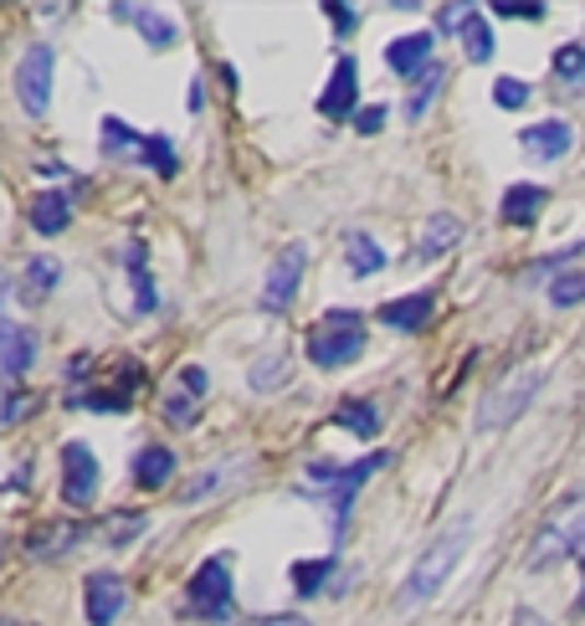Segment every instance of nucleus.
I'll return each mask as SVG.
<instances>
[{
	"mask_svg": "<svg viewBox=\"0 0 585 626\" xmlns=\"http://www.w3.org/2000/svg\"><path fill=\"white\" fill-rule=\"evenodd\" d=\"M288 576H293V591L299 595H318L324 591V576H335V559H299Z\"/></svg>",
	"mask_w": 585,
	"mask_h": 626,
	"instance_id": "obj_26",
	"label": "nucleus"
},
{
	"mask_svg": "<svg viewBox=\"0 0 585 626\" xmlns=\"http://www.w3.org/2000/svg\"><path fill=\"white\" fill-rule=\"evenodd\" d=\"M103 154H108V160H124V165H144V169H154V175H175V169H180L169 139L139 134V129H129L118 114L103 119Z\"/></svg>",
	"mask_w": 585,
	"mask_h": 626,
	"instance_id": "obj_5",
	"label": "nucleus"
},
{
	"mask_svg": "<svg viewBox=\"0 0 585 626\" xmlns=\"http://www.w3.org/2000/svg\"><path fill=\"white\" fill-rule=\"evenodd\" d=\"M360 314L354 308H329L324 323L314 329L308 339V359H314L318 370H339V365H350V359L365 355V329H360Z\"/></svg>",
	"mask_w": 585,
	"mask_h": 626,
	"instance_id": "obj_6",
	"label": "nucleus"
},
{
	"mask_svg": "<svg viewBox=\"0 0 585 626\" xmlns=\"http://www.w3.org/2000/svg\"><path fill=\"white\" fill-rule=\"evenodd\" d=\"M432 293H406V298H390V304H381V314L375 319L385 323V329H396V334H417V329H426L432 323Z\"/></svg>",
	"mask_w": 585,
	"mask_h": 626,
	"instance_id": "obj_13",
	"label": "nucleus"
},
{
	"mask_svg": "<svg viewBox=\"0 0 585 626\" xmlns=\"http://www.w3.org/2000/svg\"><path fill=\"white\" fill-rule=\"evenodd\" d=\"M463 550H468V524H452L447 534H436L426 550L417 555V565L406 570V580H401V591H396V606H426L442 586H447V576L457 570V559H463Z\"/></svg>",
	"mask_w": 585,
	"mask_h": 626,
	"instance_id": "obj_1",
	"label": "nucleus"
},
{
	"mask_svg": "<svg viewBox=\"0 0 585 626\" xmlns=\"http://www.w3.org/2000/svg\"><path fill=\"white\" fill-rule=\"evenodd\" d=\"M324 16H329V21H335V26H339V36H350V32H354V21H360V16H354V11H344V5H335V0H324Z\"/></svg>",
	"mask_w": 585,
	"mask_h": 626,
	"instance_id": "obj_39",
	"label": "nucleus"
},
{
	"mask_svg": "<svg viewBox=\"0 0 585 626\" xmlns=\"http://www.w3.org/2000/svg\"><path fill=\"white\" fill-rule=\"evenodd\" d=\"M335 422L344 426V432H354V437H360V441L381 437V411L370 406V401H344V406L335 411Z\"/></svg>",
	"mask_w": 585,
	"mask_h": 626,
	"instance_id": "obj_25",
	"label": "nucleus"
},
{
	"mask_svg": "<svg viewBox=\"0 0 585 626\" xmlns=\"http://www.w3.org/2000/svg\"><path fill=\"white\" fill-rule=\"evenodd\" d=\"M26 283L47 293L51 283H57V262H51V257H32V262H26Z\"/></svg>",
	"mask_w": 585,
	"mask_h": 626,
	"instance_id": "obj_35",
	"label": "nucleus"
},
{
	"mask_svg": "<svg viewBox=\"0 0 585 626\" xmlns=\"http://www.w3.org/2000/svg\"><path fill=\"white\" fill-rule=\"evenodd\" d=\"M581 550H585V493H570L539 524L535 544H529V570H550L560 559H575Z\"/></svg>",
	"mask_w": 585,
	"mask_h": 626,
	"instance_id": "obj_2",
	"label": "nucleus"
},
{
	"mask_svg": "<svg viewBox=\"0 0 585 626\" xmlns=\"http://www.w3.org/2000/svg\"><path fill=\"white\" fill-rule=\"evenodd\" d=\"M236 626H308L303 616H257V622H236Z\"/></svg>",
	"mask_w": 585,
	"mask_h": 626,
	"instance_id": "obj_40",
	"label": "nucleus"
},
{
	"mask_svg": "<svg viewBox=\"0 0 585 626\" xmlns=\"http://www.w3.org/2000/svg\"><path fill=\"white\" fill-rule=\"evenodd\" d=\"M344 262H350L354 277H375V272L385 268V252H381V241H375V237L350 232V237H344Z\"/></svg>",
	"mask_w": 585,
	"mask_h": 626,
	"instance_id": "obj_23",
	"label": "nucleus"
},
{
	"mask_svg": "<svg viewBox=\"0 0 585 626\" xmlns=\"http://www.w3.org/2000/svg\"><path fill=\"white\" fill-rule=\"evenodd\" d=\"M150 524L144 513H118V519H108V529H103V540L114 544V550H124V544H134L139 540V529Z\"/></svg>",
	"mask_w": 585,
	"mask_h": 626,
	"instance_id": "obj_30",
	"label": "nucleus"
},
{
	"mask_svg": "<svg viewBox=\"0 0 585 626\" xmlns=\"http://www.w3.org/2000/svg\"><path fill=\"white\" fill-rule=\"evenodd\" d=\"M283 375H288V355H262L257 365H251L247 386L251 390H278V386H283Z\"/></svg>",
	"mask_w": 585,
	"mask_h": 626,
	"instance_id": "obj_27",
	"label": "nucleus"
},
{
	"mask_svg": "<svg viewBox=\"0 0 585 626\" xmlns=\"http://www.w3.org/2000/svg\"><path fill=\"white\" fill-rule=\"evenodd\" d=\"M32 226L42 232V237H62L72 226V201L62 196V190H42L32 205Z\"/></svg>",
	"mask_w": 585,
	"mask_h": 626,
	"instance_id": "obj_20",
	"label": "nucleus"
},
{
	"mask_svg": "<svg viewBox=\"0 0 585 626\" xmlns=\"http://www.w3.org/2000/svg\"><path fill=\"white\" fill-rule=\"evenodd\" d=\"M185 616L190 622H211V626H232L236 606H232V555H211L190 576L185 591Z\"/></svg>",
	"mask_w": 585,
	"mask_h": 626,
	"instance_id": "obj_3",
	"label": "nucleus"
},
{
	"mask_svg": "<svg viewBox=\"0 0 585 626\" xmlns=\"http://www.w3.org/2000/svg\"><path fill=\"white\" fill-rule=\"evenodd\" d=\"M175 477V452H165V447H144L134 458V483L139 488H150V493H160Z\"/></svg>",
	"mask_w": 585,
	"mask_h": 626,
	"instance_id": "obj_22",
	"label": "nucleus"
},
{
	"mask_svg": "<svg viewBox=\"0 0 585 626\" xmlns=\"http://www.w3.org/2000/svg\"><path fill=\"white\" fill-rule=\"evenodd\" d=\"M457 241H463V221L452 216V211H436V216L426 221V232H421L417 262H436V257H447Z\"/></svg>",
	"mask_w": 585,
	"mask_h": 626,
	"instance_id": "obj_19",
	"label": "nucleus"
},
{
	"mask_svg": "<svg viewBox=\"0 0 585 626\" xmlns=\"http://www.w3.org/2000/svg\"><path fill=\"white\" fill-rule=\"evenodd\" d=\"M514 626H550V616H539L535 606H518L514 611Z\"/></svg>",
	"mask_w": 585,
	"mask_h": 626,
	"instance_id": "obj_41",
	"label": "nucleus"
},
{
	"mask_svg": "<svg viewBox=\"0 0 585 626\" xmlns=\"http://www.w3.org/2000/svg\"><path fill=\"white\" fill-rule=\"evenodd\" d=\"M463 51H468V62H493V51H499V36H493V21L472 5V16L463 21V32H457Z\"/></svg>",
	"mask_w": 585,
	"mask_h": 626,
	"instance_id": "obj_21",
	"label": "nucleus"
},
{
	"mask_svg": "<svg viewBox=\"0 0 585 626\" xmlns=\"http://www.w3.org/2000/svg\"><path fill=\"white\" fill-rule=\"evenodd\" d=\"M62 498H68V508H93V498H98V458L87 441L62 447Z\"/></svg>",
	"mask_w": 585,
	"mask_h": 626,
	"instance_id": "obj_9",
	"label": "nucleus"
},
{
	"mask_svg": "<svg viewBox=\"0 0 585 626\" xmlns=\"http://www.w3.org/2000/svg\"><path fill=\"white\" fill-rule=\"evenodd\" d=\"M0 344H5L0 370H5V380H11V386H21V375L32 370V359H36L32 329H26V323H16V319H5V323H0Z\"/></svg>",
	"mask_w": 585,
	"mask_h": 626,
	"instance_id": "obj_15",
	"label": "nucleus"
},
{
	"mask_svg": "<svg viewBox=\"0 0 585 626\" xmlns=\"http://www.w3.org/2000/svg\"><path fill=\"white\" fill-rule=\"evenodd\" d=\"M165 416H169L175 426H196V395H185V390L165 395Z\"/></svg>",
	"mask_w": 585,
	"mask_h": 626,
	"instance_id": "obj_34",
	"label": "nucleus"
},
{
	"mask_svg": "<svg viewBox=\"0 0 585 626\" xmlns=\"http://www.w3.org/2000/svg\"><path fill=\"white\" fill-rule=\"evenodd\" d=\"M493 103L514 114V108H524V103H529V83H524V78H499V83H493Z\"/></svg>",
	"mask_w": 585,
	"mask_h": 626,
	"instance_id": "obj_32",
	"label": "nucleus"
},
{
	"mask_svg": "<svg viewBox=\"0 0 585 626\" xmlns=\"http://www.w3.org/2000/svg\"><path fill=\"white\" fill-rule=\"evenodd\" d=\"M303 268H308V247H288L278 262H272L268 272V288H262V308L268 314H283V308H293V298H299V283H303Z\"/></svg>",
	"mask_w": 585,
	"mask_h": 626,
	"instance_id": "obj_10",
	"label": "nucleus"
},
{
	"mask_svg": "<svg viewBox=\"0 0 585 626\" xmlns=\"http://www.w3.org/2000/svg\"><path fill=\"white\" fill-rule=\"evenodd\" d=\"M442 83H447V72L432 62V68L417 78V87L406 93V119H411V123L426 119V114H432V103H436V93H442Z\"/></svg>",
	"mask_w": 585,
	"mask_h": 626,
	"instance_id": "obj_24",
	"label": "nucleus"
},
{
	"mask_svg": "<svg viewBox=\"0 0 585 626\" xmlns=\"http://www.w3.org/2000/svg\"><path fill=\"white\" fill-rule=\"evenodd\" d=\"M550 304H554V308L585 304V272H560V277L550 283Z\"/></svg>",
	"mask_w": 585,
	"mask_h": 626,
	"instance_id": "obj_29",
	"label": "nucleus"
},
{
	"mask_svg": "<svg viewBox=\"0 0 585 626\" xmlns=\"http://www.w3.org/2000/svg\"><path fill=\"white\" fill-rule=\"evenodd\" d=\"M83 411H103V416L129 411V390H93V395H83Z\"/></svg>",
	"mask_w": 585,
	"mask_h": 626,
	"instance_id": "obj_33",
	"label": "nucleus"
},
{
	"mask_svg": "<svg viewBox=\"0 0 585 626\" xmlns=\"http://www.w3.org/2000/svg\"><path fill=\"white\" fill-rule=\"evenodd\" d=\"M554 72H560V83H581L585 78V47L581 42H570V47L554 51Z\"/></svg>",
	"mask_w": 585,
	"mask_h": 626,
	"instance_id": "obj_31",
	"label": "nucleus"
},
{
	"mask_svg": "<svg viewBox=\"0 0 585 626\" xmlns=\"http://www.w3.org/2000/svg\"><path fill=\"white\" fill-rule=\"evenodd\" d=\"M83 601H87V622L93 626H114L129 606V591H124V580L114 570H93L83 580Z\"/></svg>",
	"mask_w": 585,
	"mask_h": 626,
	"instance_id": "obj_11",
	"label": "nucleus"
},
{
	"mask_svg": "<svg viewBox=\"0 0 585 626\" xmlns=\"http://www.w3.org/2000/svg\"><path fill=\"white\" fill-rule=\"evenodd\" d=\"M114 21H134L139 32H144V42H150L154 51H165L180 42V26L165 16V11H139V5H114Z\"/></svg>",
	"mask_w": 585,
	"mask_h": 626,
	"instance_id": "obj_17",
	"label": "nucleus"
},
{
	"mask_svg": "<svg viewBox=\"0 0 585 626\" xmlns=\"http://www.w3.org/2000/svg\"><path fill=\"white\" fill-rule=\"evenodd\" d=\"M180 390H185V395H196V401H201L206 390H211V375H206L201 365H185V370H180Z\"/></svg>",
	"mask_w": 585,
	"mask_h": 626,
	"instance_id": "obj_36",
	"label": "nucleus"
},
{
	"mask_svg": "<svg viewBox=\"0 0 585 626\" xmlns=\"http://www.w3.org/2000/svg\"><path fill=\"white\" fill-rule=\"evenodd\" d=\"M354 93H360V68H354V57H339L335 72H329V87L318 93V114L324 119H350Z\"/></svg>",
	"mask_w": 585,
	"mask_h": 626,
	"instance_id": "obj_12",
	"label": "nucleus"
},
{
	"mask_svg": "<svg viewBox=\"0 0 585 626\" xmlns=\"http://www.w3.org/2000/svg\"><path fill=\"white\" fill-rule=\"evenodd\" d=\"M381 123H385V103H370V108H360V114H354V129H360V134H375Z\"/></svg>",
	"mask_w": 585,
	"mask_h": 626,
	"instance_id": "obj_38",
	"label": "nucleus"
},
{
	"mask_svg": "<svg viewBox=\"0 0 585 626\" xmlns=\"http://www.w3.org/2000/svg\"><path fill=\"white\" fill-rule=\"evenodd\" d=\"M68 544H72L68 524H42V529H32L26 550H32V555H57V550H68Z\"/></svg>",
	"mask_w": 585,
	"mask_h": 626,
	"instance_id": "obj_28",
	"label": "nucleus"
},
{
	"mask_svg": "<svg viewBox=\"0 0 585 626\" xmlns=\"http://www.w3.org/2000/svg\"><path fill=\"white\" fill-rule=\"evenodd\" d=\"M385 62H390V72H401V78H411V83H417L421 72L432 68V32L396 36V42L385 47Z\"/></svg>",
	"mask_w": 585,
	"mask_h": 626,
	"instance_id": "obj_14",
	"label": "nucleus"
},
{
	"mask_svg": "<svg viewBox=\"0 0 585 626\" xmlns=\"http://www.w3.org/2000/svg\"><path fill=\"white\" fill-rule=\"evenodd\" d=\"M51 68H57L51 42L26 47V57H21V68H16V98H21V108H26V119H47V108H51Z\"/></svg>",
	"mask_w": 585,
	"mask_h": 626,
	"instance_id": "obj_8",
	"label": "nucleus"
},
{
	"mask_svg": "<svg viewBox=\"0 0 585 626\" xmlns=\"http://www.w3.org/2000/svg\"><path fill=\"white\" fill-rule=\"evenodd\" d=\"M539 386H545V370H539V365H518L514 375H503L499 386L483 395V406H478V432H503V426H514L524 411L535 406Z\"/></svg>",
	"mask_w": 585,
	"mask_h": 626,
	"instance_id": "obj_4",
	"label": "nucleus"
},
{
	"mask_svg": "<svg viewBox=\"0 0 585 626\" xmlns=\"http://www.w3.org/2000/svg\"><path fill=\"white\" fill-rule=\"evenodd\" d=\"M26 406H32V395H21V390L11 386V395H5V411H0V426H16L21 416H26Z\"/></svg>",
	"mask_w": 585,
	"mask_h": 626,
	"instance_id": "obj_37",
	"label": "nucleus"
},
{
	"mask_svg": "<svg viewBox=\"0 0 585 626\" xmlns=\"http://www.w3.org/2000/svg\"><path fill=\"white\" fill-rule=\"evenodd\" d=\"M518 144L535 154V160H560V154H570V144H575V129H570L565 119H545V123H529V129L518 134Z\"/></svg>",
	"mask_w": 585,
	"mask_h": 626,
	"instance_id": "obj_16",
	"label": "nucleus"
},
{
	"mask_svg": "<svg viewBox=\"0 0 585 626\" xmlns=\"http://www.w3.org/2000/svg\"><path fill=\"white\" fill-rule=\"evenodd\" d=\"M385 462H390V452H370V458L350 462V468H339V462H308V477L329 483V493H324V498H335V529L350 524L354 493L365 488V477H370V473H381Z\"/></svg>",
	"mask_w": 585,
	"mask_h": 626,
	"instance_id": "obj_7",
	"label": "nucleus"
},
{
	"mask_svg": "<svg viewBox=\"0 0 585 626\" xmlns=\"http://www.w3.org/2000/svg\"><path fill=\"white\" fill-rule=\"evenodd\" d=\"M545 201H550V190L545 186L518 180V186L503 190V221H508V226H535L539 211H545Z\"/></svg>",
	"mask_w": 585,
	"mask_h": 626,
	"instance_id": "obj_18",
	"label": "nucleus"
}]
</instances>
